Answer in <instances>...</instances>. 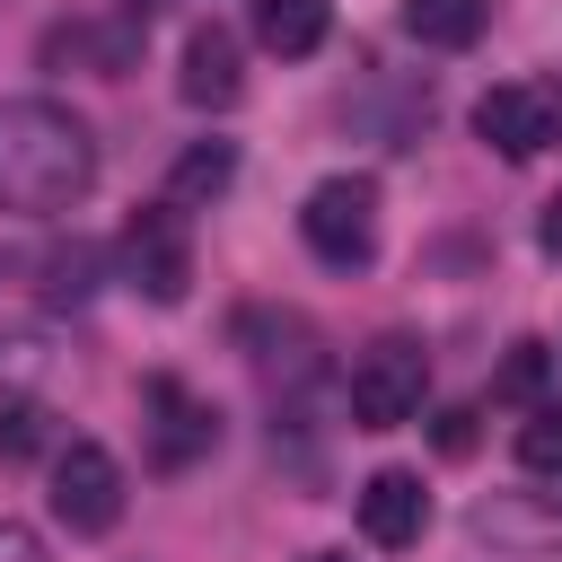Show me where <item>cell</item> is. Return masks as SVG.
I'll return each instance as SVG.
<instances>
[{
	"label": "cell",
	"instance_id": "cell-12",
	"mask_svg": "<svg viewBox=\"0 0 562 562\" xmlns=\"http://www.w3.org/2000/svg\"><path fill=\"white\" fill-rule=\"evenodd\" d=\"M492 26V0H404V35L430 53H465Z\"/></svg>",
	"mask_w": 562,
	"mask_h": 562
},
{
	"label": "cell",
	"instance_id": "cell-18",
	"mask_svg": "<svg viewBox=\"0 0 562 562\" xmlns=\"http://www.w3.org/2000/svg\"><path fill=\"white\" fill-rule=\"evenodd\" d=\"M35 448H44V404L35 395H0V457L26 465Z\"/></svg>",
	"mask_w": 562,
	"mask_h": 562
},
{
	"label": "cell",
	"instance_id": "cell-2",
	"mask_svg": "<svg viewBox=\"0 0 562 562\" xmlns=\"http://www.w3.org/2000/svg\"><path fill=\"white\" fill-rule=\"evenodd\" d=\"M114 255H123V281H132L149 307H184V290H193V228H184L176 202H140V211L123 220Z\"/></svg>",
	"mask_w": 562,
	"mask_h": 562
},
{
	"label": "cell",
	"instance_id": "cell-3",
	"mask_svg": "<svg viewBox=\"0 0 562 562\" xmlns=\"http://www.w3.org/2000/svg\"><path fill=\"white\" fill-rule=\"evenodd\" d=\"M351 422L360 430H404L413 413H422V395H430V351L413 342V334H378L360 360H351Z\"/></svg>",
	"mask_w": 562,
	"mask_h": 562
},
{
	"label": "cell",
	"instance_id": "cell-16",
	"mask_svg": "<svg viewBox=\"0 0 562 562\" xmlns=\"http://www.w3.org/2000/svg\"><path fill=\"white\" fill-rule=\"evenodd\" d=\"M544 378H553V351L544 342H509V360H501V378H492V404H544Z\"/></svg>",
	"mask_w": 562,
	"mask_h": 562
},
{
	"label": "cell",
	"instance_id": "cell-19",
	"mask_svg": "<svg viewBox=\"0 0 562 562\" xmlns=\"http://www.w3.org/2000/svg\"><path fill=\"white\" fill-rule=\"evenodd\" d=\"M0 378H44V334H0Z\"/></svg>",
	"mask_w": 562,
	"mask_h": 562
},
{
	"label": "cell",
	"instance_id": "cell-5",
	"mask_svg": "<svg viewBox=\"0 0 562 562\" xmlns=\"http://www.w3.org/2000/svg\"><path fill=\"white\" fill-rule=\"evenodd\" d=\"M474 132L501 149V158H536L562 140V79H501L474 97Z\"/></svg>",
	"mask_w": 562,
	"mask_h": 562
},
{
	"label": "cell",
	"instance_id": "cell-20",
	"mask_svg": "<svg viewBox=\"0 0 562 562\" xmlns=\"http://www.w3.org/2000/svg\"><path fill=\"white\" fill-rule=\"evenodd\" d=\"M0 562H44V536L18 527V518H0Z\"/></svg>",
	"mask_w": 562,
	"mask_h": 562
},
{
	"label": "cell",
	"instance_id": "cell-13",
	"mask_svg": "<svg viewBox=\"0 0 562 562\" xmlns=\"http://www.w3.org/2000/svg\"><path fill=\"white\" fill-rule=\"evenodd\" d=\"M228 184H237V149H228V140H193V149L167 167V202H176V211H202V202H220Z\"/></svg>",
	"mask_w": 562,
	"mask_h": 562
},
{
	"label": "cell",
	"instance_id": "cell-21",
	"mask_svg": "<svg viewBox=\"0 0 562 562\" xmlns=\"http://www.w3.org/2000/svg\"><path fill=\"white\" fill-rule=\"evenodd\" d=\"M474 448V413H439V457H465Z\"/></svg>",
	"mask_w": 562,
	"mask_h": 562
},
{
	"label": "cell",
	"instance_id": "cell-8",
	"mask_svg": "<svg viewBox=\"0 0 562 562\" xmlns=\"http://www.w3.org/2000/svg\"><path fill=\"white\" fill-rule=\"evenodd\" d=\"M140 404H149V465H158V474H184L193 457H211L220 413H211L184 378H167V369H158V378L140 386Z\"/></svg>",
	"mask_w": 562,
	"mask_h": 562
},
{
	"label": "cell",
	"instance_id": "cell-22",
	"mask_svg": "<svg viewBox=\"0 0 562 562\" xmlns=\"http://www.w3.org/2000/svg\"><path fill=\"white\" fill-rule=\"evenodd\" d=\"M536 237H544V255H562V193L544 202V220H536Z\"/></svg>",
	"mask_w": 562,
	"mask_h": 562
},
{
	"label": "cell",
	"instance_id": "cell-15",
	"mask_svg": "<svg viewBox=\"0 0 562 562\" xmlns=\"http://www.w3.org/2000/svg\"><path fill=\"white\" fill-rule=\"evenodd\" d=\"M35 272H44V299H88V290H97V272H105V246L70 237V246H53Z\"/></svg>",
	"mask_w": 562,
	"mask_h": 562
},
{
	"label": "cell",
	"instance_id": "cell-6",
	"mask_svg": "<svg viewBox=\"0 0 562 562\" xmlns=\"http://www.w3.org/2000/svg\"><path fill=\"white\" fill-rule=\"evenodd\" d=\"M465 536L501 562H544L562 553V492H483L465 509Z\"/></svg>",
	"mask_w": 562,
	"mask_h": 562
},
{
	"label": "cell",
	"instance_id": "cell-7",
	"mask_svg": "<svg viewBox=\"0 0 562 562\" xmlns=\"http://www.w3.org/2000/svg\"><path fill=\"white\" fill-rule=\"evenodd\" d=\"M53 518L70 536H114V518H123V465H114V448L70 439L53 457Z\"/></svg>",
	"mask_w": 562,
	"mask_h": 562
},
{
	"label": "cell",
	"instance_id": "cell-17",
	"mask_svg": "<svg viewBox=\"0 0 562 562\" xmlns=\"http://www.w3.org/2000/svg\"><path fill=\"white\" fill-rule=\"evenodd\" d=\"M518 465L562 483V404H536V413L518 422Z\"/></svg>",
	"mask_w": 562,
	"mask_h": 562
},
{
	"label": "cell",
	"instance_id": "cell-1",
	"mask_svg": "<svg viewBox=\"0 0 562 562\" xmlns=\"http://www.w3.org/2000/svg\"><path fill=\"white\" fill-rule=\"evenodd\" d=\"M97 184V132L53 97H0V211L53 220Z\"/></svg>",
	"mask_w": 562,
	"mask_h": 562
},
{
	"label": "cell",
	"instance_id": "cell-11",
	"mask_svg": "<svg viewBox=\"0 0 562 562\" xmlns=\"http://www.w3.org/2000/svg\"><path fill=\"white\" fill-rule=\"evenodd\" d=\"M176 88H184V105H237V88H246V53H237V35H228L220 18L184 35V70H176Z\"/></svg>",
	"mask_w": 562,
	"mask_h": 562
},
{
	"label": "cell",
	"instance_id": "cell-24",
	"mask_svg": "<svg viewBox=\"0 0 562 562\" xmlns=\"http://www.w3.org/2000/svg\"><path fill=\"white\" fill-rule=\"evenodd\" d=\"M307 562H351V553H307Z\"/></svg>",
	"mask_w": 562,
	"mask_h": 562
},
{
	"label": "cell",
	"instance_id": "cell-10",
	"mask_svg": "<svg viewBox=\"0 0 562 562\" xmlns=\"http://www.w3.org/2000/svg\"><path fill=\"white\" fill-rule=\"evenodd\" d=\"M132 53H140V18H114V26L61 18V26H44V70H97V79H123Z\"/></svg>",
	"mask_w": 562,
	"mask_h": 562
},
{
	"label": "cell",
	"instance_id": "cell-14",
	"mask_svg": "<svg viewBox=\"0 0 562 562\" xmlns=\"http://www.w3.org/2000/svg\"><path fill=\"white\" fill-rule=\"evenodd\" d=\"M325 26H334V9H325V0H255V35H263V53H281V61L316 53V44H325Z\"/></svg>",
	"mask_w": 562,
	"mask_h": 562
},
{
	"label": "cell",
	"instance_id": "cell-9",
	"mask_svg": "<svg viewBox=\"0 0 562 562\" xmlns=\"http://www.w3.org/2000/svg\"><path fill=\"white\" fill-rule=\"evenodd\" d=\"M422 527H430L422 474H413V465H378V474L360 483V536H369L378 553H404V544H422Z\"/></svg>",
	"mask_w": 562,
	"mask_h": 562
},
{
	"label": "cell",
	"instance_id": "cell-4",
	"mask_svg": "<svg viewBox=\"0 0 562 562\" xmlns=\"http://www.w3.org/2000/svg\"><path fill=\"white\" fill-rule=\"evenodd\" d=\"M299 237H307L316 263L360 272V263L378 255V184H369V176H325V184L299 202Z\"/></svg>",
	"mask_w": 562,
	"mask_h": 562
},
{
	"label": "cell",
	"instance_id": "cell-23",
	"mask_svg": "<svg viewBox=\"0 0 562 562\" xmlns=\"http://www.w3.org/2000/svg\"><path fill=\"white\" fill-rule=\"evenodd\" d=\"M149 9H158V0H123V18H140V26H149Z\"/></svg>",
	"mask_w": 562,
	"mask_h": 562
}]
</instances>
